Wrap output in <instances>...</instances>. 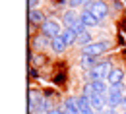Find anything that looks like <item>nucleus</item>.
I'll list each match as a JSON object with an SVG mask.
<instances>
[{
	"label": "nucleus",
	"instance_id": "1",
	"mask_svg": "<svg viewBox=\"0 0 126 114\" xmlns=\"http://www.w3.org/2000/svg\"><path fill=\"white\" fill-rule=\"evenodd\" d=\"M110 72H112V64L105 60V62H99V64L95 66L91 72H87V74H89V79H91V81H107Z\"/></svg>",
	"mask_w": 126,
	"mask_h": 114
},
{
	"label": "nucleus",
	"instance_id": "2",
	"mask_svg": "<svg viewBox=\"0 0 126 114\" xmlns=\"http://www.w3.org/2000/svg\"><path fill=\"white\" fill-rule=\"evenodd\" d=\"M83 10L91 12L99 21H101V19H105V17L109 16V6H107L103 0H91L89 4H85V6H83Z\"/></svg>",
	"mask_w": 126,
	"mask_h": 114
},
{
	"label": "nucleus",
	"instance_id": "3",
	"mask_svg": "<svg viewBox=\"0 0 126 114\" xmlns=\"http://www.w3.org/2000/svg\"><path fill=\"white\" fill-rule=\"evenodd\" d=\"M109 49H110V43L107 41V39H101V41H97V43L87 45L81 54H85V56H95V58H97V56H101L103 52H107Z\"/></svg>",
	"mask_w": 126,
	"mask_h": 114
},
{
	"label": "nucleus",
	"instance_id": "4",
	"mask_svg": "<svg viewBox=\"0 0 126 114\" xmlns=\"http://www.w3.org/2000/svg\"><path fill=\"white\" fill-rule=\"evenodd\" d=\"M41 31H43V35L45 37H48V39H56V37H60L62 35V25L56 21V19H47L43 25H41Z\"/></svg>",
	"mask_w": 126,
	"mask_h": 114
},
{
	"label": "nucleus",
	"instance_id": "5",
	"mask_svg": "<svg viewBox=\"0 0 126 114\" xmlns=\"http://www.w3.org/2000/svg\"><path fill=\"white\" fill-rule=\"evenodd\" d=\"M89 102H91V108L97 110V112H103L107 108V95H97L95 93L93 97H89Z\"/></svg>",
	"mask_w": 126,
	"mask_h": 114
},
{
	"label": "nucleus",
	"instance_id": "6",
	"mask_svg": "<svg viewBox=\"0 0 126 114\" xmlns=\"http://www.w3.org/2000/svg\"><path fill=\"white\" fill-rule=\"evenodd\" d=\"M78 21H79V16L76 14V10H66V12L62 14V25H66L68 29L74 27Z\"/></svg>",
	"mask_w": 126,
	"mask_h": 114
},
{
	"label": "nucleus",
	"instance_id": "7",
	"mask_svg": "<svg viewBox=\"0 0 126 114\" xmlns=\"http://www.w3.org/2000/svg\"><path fill=\"white\" fill-rule=\"evenodd\" d=\"M45 99H43V93L41 91H37V89H29V110H37V106L43 102Z\"/></svg>",
	"mask_w": 126,
	"mask_h": 114
},
{
	"label": "nucleus",
	"instance_id": "8",
	"mask_svg": "<svg viewBox=\"0 0 126 114\" xmlns=\"http://www.w3.org/2000/svg\"><path fill=\"white\" fill-rule=\"evenodd\" d=\"M79 19H81V23H83L85 27H97V25H99V19H97L91 12H87V10H81Z\"/></svg>",
	"mask_w": 126,
	"mask_h": 114
},
{
	"label": "nucleus",
	"instance_id": "9",
	"mask_svg": "<svg viewBox=\"0 0 126 114\" xmlns=\"http://www.w3.org/2000/svg\"><path fill=\"white\" fill-rule=\"evenodd\" d=\"M126 93H107V106L109 108H116L122 104V99Z\"/></svg>",
	"mask_w": 126,
	"mask_h": 114
},
{
	"label": "nucleus",
	"instance_id": "10",
	"mask_svg": "<svg viewBox=\"0 0 126 114\" xmlns=\"http://www.w3.org/2000/svg\"><path fill=\"white\" fill-rule=\"evenodd\" d=\"M47 19H45V16H43V12L41 10H29V23L31 25H43Z\"/></svg>",
	"mask_w": 126,
	"mask_h": 114
},
{
	"label": "nucleus",
	"instance_id": "11",
	"mask_svg": "<svg viewBox=\"0 0 126 114\" xmlns=\"http://www.w3.org/2000/svg\"><path fill=\"white\" fill-rule=\"evenodd\" d=\"M124 79V72L120 70V68H112V72L109 74V77H107V81L110 85H116V83H122Z\"/></svg>",
	"mask_w": 126,
	"mask_h": 114
},
{
	"label": "nucleus",
	"instance_id": "12",
	"mask_svg": "<svg viewBox=\"0 0 126 114\" xmlns=\"http://www.w3.org/2000/svg\"><path fill=\"white\" fill-rule=\"evenodd\" d=\"M79 64H81V68H85L87 72H91L95 66L99 64V60H97L95 56H85V54H81V58H79Z\"/></svg>",
	"mask_w": 126,
	"mask_h": 114
},
{
	"label": "nucleus",
	"instance_id": "13",
	"mask_svg": "<svg viewBox=\"0 0 126 114\" xmlns=\"http://www.w3.org/2000/svg\"><path fill=\"white\" fill-rule=\"evenodd\" d=\"M64 112H70V114H79V106H78V99L70 97L64 101Z\"/></svg>",
	"mask_w": 126,
	"mask_h": 114
},
{
	"label": "nucleus",
	"instance_id": "14",
	"mask_svg": "<svg viewBox=\"0 0 126 114\" xmlns=\"http://www.w3.org/2000/svg\"><path fill=\"white\" fill-rule=\"evenodd\" d=\"M64 39V43L70 47V45H76V41H78V35L72 31V29H68V27H64V31H62V35H60Z\"/></svg>",
	"mask_w": 126,
	"mask_h": 114
},
{
	"label": "nucleus",
	"instance_id": "15",
	"mask_svg": "<svg viewBox=\"0 0 126 114\" xmlns=\"http://www.w3.org/2000/svg\"><path fill=\"white\" fill-rule=\"evenodd\" d=\"M66 43H64L62 37H56V39H50V50H54V52H64L66 50Z\"/></svg>",
	"mask_w": 126,
	"mask_h": 114
},
{
	"label": "nucleus",
	"instance_id": "16",
	"mask_svg": "<svg viewBox=\"0 0 126 114\" xmlns=\"http://www.w3.org/2000/svg\"><path fill=\"white\" fill-rule=\"evenodd\" d=\"M91 85H93V91L97 95H107L110 87V85H107V81H91Z\"/></svg>",
	"mask_w": 126,
	"mask_h": 114
},
{
	"label": "nucleus",
	"instance_id": "17",
	"mask_svg": "<svg viewBox=\"0 0 126 114\" xmlns=\"http://www.w3.org/2000/svg\"><path fill=\"white\" fill-rule=\"evenodd\" d=\"M76 45H79V47H87V45H91V33L89 31H83L78 35V41H76Z\"/></svg>",
	"mask_w": 126,
	"mask_h": 114
},
{
	"label": "nucleus",
	"instance_id": "18",
	"mask_svg": "<svg viewBox=\"0 0 126 114\" xmlns=\"http://www.w3.org/2000/svg\"><path fill=\"white\" fill-rule=\"evenodd\" d=\"M48 37H37V39H33V47L35 49H45V47H50V41H47Z\"/></svg>",
	"mask_w": 126,
	"mask_h": 114
},
{
	"label": "nucleus",
	"instance_id": "19",
	"mask_svg": "<svg viewBox=\"0 0 126 114\" xmlns=\"http://www.w3.org/2000/svg\"><path fill=\"white\" fill-rule=\"evenodd\" d=\"M78 106H79V112H81V110H87V108H91V102H89V97H85V95L78 97Z\"/></svg>",
	"mask_w": 126,
	"mask_h": 114
},
{
	"label": "nucleus",
	"instance_id": "20",
	"mask_svg": "<svg viewBox=\"0 0 126 114\" xmlns=\"http://www.w3.org/2000/svg\"><path fill=\"white\" fill-rule=\"evenodd\" d=\"M81 95H85V97H93V95H95V91H93V85H91V83L83 85V89H81Z\"/></svg>",
	"mask_w": 126,
	"mask_h": 114
},
{
	"label": "nucleus",
	"instance_id": "21",
	"mask_svg": "<svg viewBox=\"0 0 126 114\" xmlns=\"http://www.w3.org/2000/svg\"><path fill=\"white\" fill-rule=\"evenodd\" d=\"M109 93H124V83H116V85H110Z\"/></svg>",
	"mask_w": 126,
	"mask_h": 114
},
{
	"label": "nucleus",
	"instance_id": "22",
	"mask_svg": "<svg viewBox=\"0 0 126 114\" xmlns=\"http://www.w3.org/2000/svg\"><path fill=\"white\" fill-rule=\"evenodd\" d=\"M68 4H70V8H78V6L89 4V0H68Z\"/></svg>",
	"mask_w": 126,
	"mask_h": 114
},
{
	"label": "nucleus",
	"instance_id": "23",
	"mask_svg": "<svg viewBox=\"0 0 126 114\" xmlns=\"http://www.w3.org/2000/svg\"><path fill=\"white\" fill-rule=\"evenodd\" d=\"M70 29H72V31L76 33V35H79V33H83V31H85V25H83V23H81V19H79L78 23H76L74 27H70Z\"/></svg>",
	"mask_w": 126,
	"mask_h": 114
},
{
	"label": "nucleus",
	"instance_id": "24",
	"mask_svg": "<svg viewBox=\"0 0 126 114\" xmlns=\"http://www.w3.org/2000/svg\"><path fill=\"white\" fill-rule=\"evenodd\" d=\"M112 8H114V10H120V8H122V2H120V0H112Z\"/></svg>",
	"mask_w": 126,
	"mask_h": 114
},
{
	"label": "nucleus",
	"instance_id": "25",
	"mask_svg": "<svg viewBox=\"0 0 126 114\" xmlns=\"http://www.w3.org/2000/svg\"><path fill=\"white\" fill-rule=\"evenodd\" d=\"M39 6V0H29V10H35Z\"/></svg>",
	"mask_w": 126,
	"mask_h": 114
},
{
	"label": "nucleus",
	"instance_id": "26",
	"mask_svg": "<svg viewBox=\"0 0 126 114\" xmlns=\"http://www.w3.org/2000/svg\"><path fill=\"white\" fill-rule=\"evenodd\" d=\"M47 114H66L64 110H60V108H52V110H48Z\"/></svg>",
	"mask_w": 126,
	"mask_h": 114
},
{
	"label": "nucleus",
	"instance_id": "27",
	"mask_svg": "<svg viewBox=\"0 0 126 114\" xmlns=\"http://www.w3.org/2000/svg\"><path fill=\"white\" fill-rule=\"evenodd\" d=\"M103 112H105V114H118V112H116V108H109V106H107Z\"/></svg>",
	"mask_w": 126,
	"mask_h": 114
},
{
	"label": "nucleus",
	"instance_id": "28",
	"mask_svg": "<svg viewBox=\"0 0 126 114\" xmlns=\"http://www.w3.org/2000/svg\"><path fill=\"white\" fill-rule=\"evenodd\" d=\"M79 114H95V110H93V108H87V110H81Z\"/></svg>",
	"mask_w": 126,
	"mask_h": 114
},
{
	"label": "nucleus",
	"instance_id": "29",
	"mask_svg": "<svg viewBox=\"0 0 126 114\" xmlns=\"http://www.w3.org/2000/svg\"><path fill=\"white\" fill-rule=\"evenodd\" d=\"M120 108L126 112V95H124V99H122V104H120Z\"/></svg>",
	"mask_w": 126,
	"mask_h": 114
},
{
	"label": "nucleus",
	"instance_id": "30",
	"mask_svg": "<svg viewBox=\"0 0 126 114\" xmlns=\"http://www.w3.org/2000/svg\"><path fill=\"white\" fill-rule=\"evenodd\" d=\"M95 114H105V112H95Z\"/></svg>",
	"mask_w": 126,
	"mask_h": 114
}]
</instances>
